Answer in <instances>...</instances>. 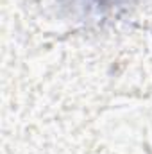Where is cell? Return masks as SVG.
<instances>
[{
  "label": "cell",
  "mask_w": 152,
  "mask_h": 154,
  "mask_svg": "<svg viewBox=\"0 0 152 154\" xmlns=\"http://www.w3.org/2000/svg\"><path fill=\"white\" fill-rule=\"evenodd\" d=\"M81 2L88 9H95V11L102 13V11H108V9H111V7L118 5V4H123L127 0H81Z\"/></svg>",
  "instance_id": "1"
}]
</instances>
